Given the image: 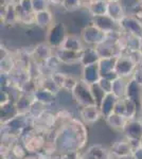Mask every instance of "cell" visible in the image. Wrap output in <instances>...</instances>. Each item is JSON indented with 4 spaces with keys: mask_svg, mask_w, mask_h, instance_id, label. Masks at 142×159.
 Returning <instances> with one entry per match:
<instances>
[{
    "mask_svg": "<svg viewBox=\"0 0 142 159\" xmlns=\"http://www.w3.org/2000/svg\"><path fill=\"white\" fill-rule=\"evenodd\" d=\"M138 67V63L131 54H122L117 57L115 71L119 78L130 80Z\"/></svg>",
    "mask_w": 142,
    "mask_h": 159,
    "instance_id": "1",
    "label": "cell"
},
{
    "mask_svg": "<svg viewBox=\"0 0 142 159\" xmlns=\"http://www.w3.org/2000/svg\"><path fill=\"white\" fill-rule=\"evenodd\" d=\"M74 100L82 106H87V105H97V102L92 96L90 85L85 83L83 80L77 82L76 86L71 91Z\"/></svg>",
    "mask_w": 142,
    "mask_h": 159,
    "instance_id": "2",
    "label": "cell"
},
{
    "mask_svg": "<svg viewBox=\"0 0 142 159\" xmlns=\"http://www.w3.org/2000/svg\"><path fill=\"white\" fill-rule=\"evenodd\" d=\"M81 38L83 40L84 45H87L88 47H97L105 42L106 39V33L98 29L92 24L85 27L81 33Z\"/></svg>",
    "mask_w": 142,
    "mask_h": 159,
    "instance_id": "3",
    "label": "cell"
},
{
    "mask_svg": "<svg viewBox=\"0 0 142 159\" xmlns=\"http://www.w3.org/2000/svg\"><path fill=\"white\" fill-rule=\"evenodd\" d=\"M67 32H66V27L62 22H56L53 24L49 28L48 33H47V42L53 49H57L61 48L63 45L64 40L67 37Z\"/></svg>",
    "mask_w": 142,
    "mask_h": 159,
    "instance_id": "4",
    "label": "cell"
},
{
    "mask_svg": "<svg viewBox=\"0 0 142 159\" xmlns=\"http://www.w3.org/2000/svg\"><path fill=\"white\" fill-rule=\"evenodd\" d=\"M123 33L142 38V20L134 15H125V17L119 22Z\"/></svg>",
    "mask_w": 142,
    "mask_h": 159,
    "instance_id": "5",
    "label": "cell"
},
{
    "mask_svg": "<svg viewBox=\"0 0 142 159\" xmlns=\"http://www.w3.org/2000/svg\"><path fill=\"white\" fill-rule=\"evenodd\" d=\"M46 137H47L46 135L37 133L35 130L28 135L24 140V145L27 152L31 154H38L40 151H43L47 140Z\"/></svg>",
    "mask_w": 142,
    "mask_h": 159,
    "instance_id": "6",
    "label": "cell"
},
{
    "mask_svg": "<svg viewBox=\"0 0 142 159\" xmlns=\"http://www.w3.org/2000/svg\"><path fill=\"white\" fill-rule=\"evenodd\" d=\"M91 24L97 27L98 29L103 31L104 33H110L113 31H122L120 25L115 21L112 17L108 15H102V16H94L91 18Z\"/></svg>",
    "mask_w": 142,
    "mask_h": 159,
    "instance_id": "7",
    "label": "cell"
},
{
    "mask_svg": "<svg viewBox=\"0 0 142 159\" xmlns=\"http://www.w3.org/2000/svg\"><path fill=\"white\" fill-rule=\"evenodd\" d=\"M54 55L57 57L61 64L72 65L76 63H81L82 52H74V51L66 50L63 48H57V49H54Z\"/></svg>",
    "mask_w": 142,
    "mask_h": 159,
    "instance_id": "8",
    "label": "cell"
},
{
    "mask_svg": "<svg viewBox=\"0 0 142 159\" xmlns=\"http://www.w3.org/2000/svg\"><path fill=\"white\" fill-rule=\"evenodd\" d=\"M123 133L125 134L127 139L140 140L142 137V121L131 119L126 123Z\"/></svg>",
    "mask_w": 142,
    "mask_h": 159,
    "instance_id": "9",
    "label": "cell"
},
{
    "mask_svg": "<svg viewBox=\"0 0 142 159\" xmlns=\"http://www.w3.org/2000/svg\"><path fill=\"white\" fill-rule=\"evenodd\" d=\"M102 78L100 73V69L98 64L94 65H89L83 67V71H82V80L85 83L92 85V84H97Z\"/></svg>",
    "mask_w": 142,
    "mask_h": 159,
    "instance_id": "10",
    "label": "cell"
},
{
    "mask_svg": "<svg viewBox=\"0 0 142 159\" xmlns=\"http://www.w3.org/2000/svg\"><path fill=\"white\" fill-rule=\"evenodd\" d=\"M54 55V49L48 43H40L36 45L33 49V57L43 63L47 61L49 58Z\"/></svg>",
    "mask_w": 142,
    "mask_h": 159,
    "instance_id": "11",
    "label": "cell"
},
{
    "mask_svg": "<svg viewBox=\"0 0 142 159\" xmlns=\"http://www.w3.org/2000/svg\"><path fill=\"white\" fill-rule=\"evenodd\" d=\"M80 115H81L82 119L86 123H94L99 120V118L102 116L101 114L100 107L98 105H87L83 106L80 110Z\"/></svg>",
    "mask_w": 142,
    "mask_h": 159,
    "instance_id": "12",
    "label": "cell"
},
{
    "mask_svg": "<svg viewBox=\"0 0 142 159\" xmlns=\"http://www.w3.org/2000/svg\"><path fill=\"white\" fill-rule=\"evenodd\" d=\"M119 100L120 99H118L112 92L105 94V97L103 98L102 102H101L99 105L101 114H102L103 117L106 118L107 116H109L110 114H112Z\"/></svg>",
    "mask_w": 142,
    "mask_h": 159,
    "instance_id": "13",
    "label": "cell"
},
{
    "mask_svg": "<svg viewBox=\"0 0 142 159\" xmlns=\"http://www.w3.org/2000/svg\"><path fill=\"white\" fill-rule=\"evenodd\" d=\"M63 49L74 51V52H83L85 49L84 43L82 40L81 36H76V35H67V37L64 40L62 47Z\"/></svg>",
    "mask_w": 142,
    "mask_h": 159,
    "instance_id": "14",
    "label": "cell"
},
{
    "mask_svg": "<svg viewBox=\"0 0 142 159\" xmlns=\"http://www.w3.org/2000/svg\"><path fill=\"white\" fill-rule=\"evenodd\" d=\"M101 60L99 53H98L97 49L94 47H87L85 48L82 52L81 55V65L85 67V66H89V65H94L98 64L99 61Z\"/></svg>",
    "mask_w": 142,
    "mask_h": 159,
    "instance_id": "15",
    "label": "cell"
},
{
    "mask_svg": "<svg viewBox=\"0 0 142 159\" xmlns=\"http://www.w3.org/2000/svg\"><path fill=\"white\" fill-rule=\"evenodd\" d=\"M107 15L117 21L118 24L125 17L124 10L121 1H108L107 4Z\"/></svg>",
    "mask_w": 142,
    "mask_h": 159,
    "instance_id": "16",
    "label": "cell"
},
{
    "mask_svg": "<svg viewBox=\"0 0 142 159\" xmlns=\"http://www.w3.org/2000/svg\"><path fill=\"white\" fill-rule=\"evenodd\" d=\"M1 19L4 24H15L18 21L16 4L7 3L6 6H1Z\"/></svg>",
    "mask_w": 142,
    "mask_h": 159,
    "instance_id": "17",
    "label": "cell"
},
{
    "mask_svg": "<svg viewBox=\"0 0 142 159\" xmlns=\"http://www.w3.org/2000/svg\"><path fill=\"white\" fill-rule=\"evenodd\" d=\"M105 121H106V123L112 127V129L123 132V129H124L128 119L126 117L122 116V115L112 112V114H110L109 116H107L105 118Z\"/></svg>",
    "mask_w": 142,
    "mask_h": 159,
    "instance_id": "18",
    "label": "cell"
},
{
    "mask_svg": "<svg viewBox=\"0 0 142 159\" xmlns=\"http://www.w3.org/2000/svg\"><path fill=\"white\" fill-rule=\"evenodd\" d=\"M55 94L56 93H54L53 91L39 86L34 92V99L37 102H39V103H42L44 105H49L54 102V100H55Z\"/></svg>",
    "mask_w": 142,
    "mask_h": 159,
    "instance_id": "19",
    "label": "cell"
},
{
    "mask_svg": "<svg viewBox=\"0 0 142 159\" xmlns=\"http://www.w3.org/2000/svg\"><path fill=\"white\" fill-rule=\"evenodd\" d=\"M107 4L106 0H90L88 3V10L91 16H102L107 15Z\"/></svg>",
    "mask_w": 142,
    "mask_h": 159,
    "instance_id": "20",
    "label": "cell"
},
{
    "mask_svg": "<svg viewBox=\"0 0 142 159\" xmlns=\"http://www.w3.org/2000/svg\"><path fill=\"white\" fill-rule=\"evenodd\" d=\"M110 152L120 156V157H123V156L133 155L134 148H131L130 141L126 139L125 141H118V142H116L112 147V148H110Z\"/></svg>",
    "mask_w": 142,
    "mask_h": 159,
    "instance_id": "21",
    "label": "cell"
},
{
    "mask_svg": "<svg viewBox=\"0 0 142 159\" xmlns=\"http://www.w3.org/2000/svg\"><path fill=\"white\" fill-rule=\"evenodd\" d=\"M116 61H117V57H102L99 61L98 65H99L100 73L102 78L106 76L108 73L115 71Z\"/></svg>",
    "mask_w": 142,
    "mask_h": 159,
    "instance_id": "22",
    "label": "cell"
},
{
    "mask_svg": "<svg viewBox=\"0 0 142 159\" xmlns=\"http://www.w3.org/2000/svg\"><path fill=\"white\" fill-rule=\"evenodd\" d=\"M35 25L40 28L51 27L53 25V16L49 10L35 13Z\"/></svg>",
    "mask_w": 142,
    "mask_h": 159,
    "instance_id": "23",
    "label": "cell"
},
{
    "mask_svg": "<svg viewBox=\"0 0 142 159\" xmlns=\"http://www.w3.org/2000/svg\"><path fill=\"white\" fill-rule=\"evenodd\" d=\"M127 79L118 78L112 82V93L118 99H124L126 97V89H127Z\"/></svg>",
    "mask_w": 142,
    "mask_h": 159,
    "instance_id": "24",
    "label": "cell"
},
{
    "mask_svg": "<svg viewBox=\"0 0 142 159\" xmlns=\"http://www.w3.org/2000/svg\"><path fill=\"white\" fill-rule=\"evenodd\" d=\"M109 152L110 151H106L101 145H94L89 148L87 153H89L90 155L97 159H108L109 158Z\"/></svg>",
    "mask_w": 142,
    "mask_h": 159,
    "instance_id": "25",
    "label": "cell"
},
{
    "mask_svg": "<svg viewBox=\"0 0 142 159\" xmlns=\"http://www.w3.org/2000/svg\"><path fill=\"white\" fill-rule=\"evenodd\" d=\"M15 67H16V63H15L14 58L11 55L1 60V73L11 74Z\"/></svg>",
    "mask_w": 142,
    "mask_h": 159,
    "instance_id": "26",
    "label": "cell"
},
{
    "mask_svg": "<svg viewBox=\"0 0 142 159\" xmlns=\"http://www.w3.org/2000/svg\"><path fill=\"white\" fill-rule=\"evenodd\" d=\"M11 155L16 159H25L27 157L28 152H27V150H25L24 144L16 143V144L13 145V148L11 150Z\"/></svg>",
    "mask_w": 142,
    "mask_h": 159,
    "instance_id": "27",
    "label": "cell"
},
{
    "mask_svg": "<svg viewBox=\"0 0 142 159\" xmlns=\"http://www.w3.org/2000/svg\"><path fill=\"white\" fill-rule=\"evenodd\" d=\"M83 4V0H63L62 7L67 11H76V10L80 9Z\"/></svg>",
    "mask_w": 142,
    "mask_h": 159,
    "instance_id": "28",
    "label": "cell"
},
{
    "mask_svg": "<svg viewBox=\"0 0 142 159\" xmlns=\"http://www.w3.org/2000/svg\"><path fill=\"white\" fill-rule=\"evenodd\" d=\"M48 0H32V6L34 13L48 10Z\"/></svg>",
    "mask_w": 142,
    "mask_h": 159,
    "instance_id": "29",
    "label": "cell"
},
{
    "mask_svg": "<svg viewBox=\"0 0 142 159\" xmlns=\"http://www.w3.org/2000/svg\"><path fill=\"white\" fill-rule=\"evenodd\" d=\"M98 85L102 88V90L105 93L112 92V81H110V80H108L106 78H101L100 81L98 82Z\"/></svg>",
    "mask_w": 142,
    "mask_h": 159,
    "instance_id": "30",
    "label": "cell"
},
{
    "mask_svg": "<svg viewBox=\"0 0 142 159\" xmlns=\"http://www.w3.org/2000/svg\"><path fill=\"white\" fill-rule=\"evenodd\" d=\"M17 4L25 13H34L32 6V0H19V2Z\"/></svg>",
    "mask_w": 142,
    "mask_h": 159,
    "instance_id": "31",
    "label": "cell"
},
{
    "mask_svg": "<svg viewBox=\"0 0 142 159\" xmlns=\"http://www.w3.org/2000/svg\"><path fill=\"white\" fill-rule=\"evenodd\" d=\"M131 79L135 80L139 85L142 86V66L139 65L138 67H137L135 72H134V74H133V76H131Z\"/></svg>",
    "mask_w": 142,
    "mask_h": 159,
    "instance_id": "32",
    "label": "cell"
},
{
    "mask_svg": "<svg viewBox=\"0 0 142 159\" xmlns=\"http://www.w3.org/2000/svg\"><path fill=\"white\" fill-rule=\"evenodd\" d=\"M10 103V94L7 91H1V106Z\"/></svg>",
    "mask_w": 142,
    "mask_h": 159,
    "instance_id": "33",
    "label": "cell"
},
{
    "mask_svg": "<svg viewBox=\"0 0 142 159\" xmlns=\"http://www.w3.org/2000/svg\"><path fill=\"white\" fill-rule=\"evenodd\" d=\"M133 157L135 159H142V148L139 147L133 152Z\"/></svg>",
    "mask_w": 142,
    "mask_h": 159,
    "instance_id": "34",
    "label": "cell"
},
{
    "mask_svg": "<svg viewBox=\"0 0 142 159\" xmlns=\"http://www.w3.org/2000/svg\"><path fill=\"white\" fill-rule=\"evenodd\" d=\"M49 3L53 4V6H62L63 3V0H48Z\"/></svg>",
    "mask_w": 142,
    "mask_h": 159,
    "instance_id": "35",
    "label": "cell"
},
{
    "mask_svg": "<svg viewBox=\"0 0 142 159\" xmlns=\"http://www.w3.org/2000/svg\"><path fill=\"white\" fill-rule=\"evenodd\" d=\"M7 3H12V4H17L19 2V0H6Z\"/></svg>",
    "mask_w": 142,
    "mask_h": 159,
    "instance_id": "36",
    "label": "cell"
},
{
    "mask_svg": "<svg viewBox=\"0 0 142 159\" xmlns=\"http://www.w3.org/2000/svg\"><path fill=\"white\" fill-rule=\"evenodd\" d=\"M139 54H140V56L142 57V45H141V47H140V50H139Z\"/></svg>",
    "mask_w": 142,
    "mask_h": 159,
    "instance_id": "37",
    "label": "cell"
},
{
    "mask_svg": "<svg viewBox=\"0 0 142 159\" xmlns=\"http://www.w3.org/2000/svg\"><path fill=\"white\" fill-rule=\"evenodd\" d=\"M137 1H138L139 4H142V0H137Z\"/></svg>",
    "mask_w": 142,
    "mask_h": 159,
    "instance_id": "38",
    "label": "cell"
},
{
    "mask_svg": "<svg viewBox=\"0 0 142 159\" xmlns=\"http://www.w3.org/2000/svg\"><path fill=\"white\" fill-rule=\"evenodd\" d=\"M140 147L142 148V137H141V139H140Z\"/></svg>",
    "mask_w": 142,
    "mask_h": 159,
    "instance_id": "39",
    "label": "cell"
},
{
    "mask_svg": "<svg viewBox=\"0 0 142 159\" xmlns=\"http://www.w3.org/2000/svg\"><path fill=\"white\" fill-rule=\"evenodd\" d=\"M107 1H120V0H107Z\"/></svg>",
    "mask_w": 142,
    "mask_h": 159,
    "instance_id": "40",
    "label": "cell"
},
{
    "mask_svg": "<svg viewBox=\"0 0 142 159\" xmlns=\"http://www.w3.org/2000/svg\"><path fill=\"white\" fill-rule=\"evenodd\" d=\"M46 159H55V158H53V157H47Z\"/></svg>",
    "mask_w": 142,
    "mask_h": 159,
    "instance_id": "41",
    "label": "cell"
},
{
    "mask_svg": "<svg viewBox=\"0 0 142 159\" xmlns=\"http://www.w3.org/2000/svg\"><path fill=\"white\" fill-rule=\"evenodd\" d=\"M141 107H142V101H141Z\"/></svg>",
    "mask_w": 142,
    "mask_h": 159,
    "instance_id": "42",
    "label": "cell"
}]
</instances>
